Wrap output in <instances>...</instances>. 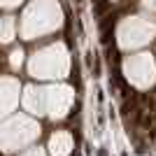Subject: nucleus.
Wrapping results in <instances>:
<instances>
[{"label": "nucleus", "mask_w": 156, "mask_h": 156, "mask_svg": "<svg viewBox=\"0 0 156 156\" xmlns=\"http://www.w3.org/2000/svg\"><path fill=\"white\" fill-rule=\"evenodd\" d=\"M37 137H40V124H35L26 114H16L2 124V151L12 154L14 149L30 144Z\"/></svg>", "instance_id": "f257e3e1"}, {"label": "nucleus", "mask_w": 156, "mask_h": 156, "mask_svg": "<svg viewBox=\"0 0 156 156\" xmlns=\"http://www.w3.org/2000/svg\"><path fill=\"white\" fill-rule=\"evenodd\" d=\"M19 156H47V151L42 149V147H30V149H26L23 154H19Z\"/></svg>", "instance_id": "20e7f679"}, {"label": "nucleus", "mask_w": 156, "mask_h": 156, "mask_svg": "<svg viewBox=\"0 0 156 156\" xmlns=\"http://www.w3.org/2000/svg\"><path fill=\"white\" fill-rule=\"evenodd\" d=\"M44 93L42 91H35V89H30L26 96V107L30 110V114H47V103H44Z\"/></svg>", "instance_id": "7ed1b4c3"}, {"label": "nucleus", "mask_w": 156, "mask_h": 156, "mask_svg": "<svg viewBox=\"0 0 156 156\" xmlns=\"http://www.w3.org/2000/svg\"><path fill=\"white\" fill-rule=\"evenodd\" d=\"M49 151H51V156H70V151H72V133L70 130H56L49 137Z\"/></svg>", "instance_id": "f03ea898"}]
</instances>
